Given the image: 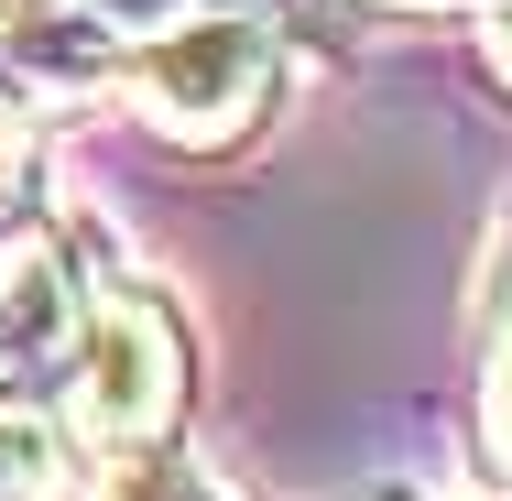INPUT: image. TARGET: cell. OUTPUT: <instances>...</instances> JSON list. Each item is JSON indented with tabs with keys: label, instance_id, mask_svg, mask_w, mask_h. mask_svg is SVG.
<instances>
[{
	"label": "cell",
	"instance_id": "1",
	"mask_svg": "<svg viewBox=\"0 0 512 501\" xmlns=\"http://www.w3.org/2000/svg\"><path fill=\"white\" fill-rule=\"evenodd\" d=\"M120 88H131V109H142L164 142L218 153V142H240V131L273 109V88H284V33L229 0V11H197V22L131 44V55H120Z\"/></svg>",
	"mask_w": 512,
	"mask_h": 501
},
{
	"label": "cell",
	"instance_id": "2",
	"mask_svg": "<svg viewBox=\"0 0 512 501\" xmlns=\"http://www.w3.org/2000/svg\"><path fill=\"white\" fill-rule=\"evenodd\" d=\"M66 414L99 458H153L186 414V327L175 305L142 284H99L88 327H77V371H66Z\"/></svg>",
	"mask_w": 512,
	"mask_h": 501
},
{
	"label": "cell",
	"instance_id": "3",
	"mask_svg": "<svg viewBox=\"0 0 512 501\" xmlns=\"http://www.w3.org/2000/svg\"><path fill=\"white\" fill-rule=\"evenodd\" d=\"M77 327H88V284L66 251H11L0 262V403H44L77 371Z\"/></svg>",
	"mask_w": 512,
	"mask_h": 501
},
{
	"label": "cell",
	"instance_id": "4",
	"mask_svg": "<svg viewBox=\"0 0 512 501\" xmlns=\"http://www.w3.org/2000/svg\"><path fill=\"white\" fill-rule=\"evenodd\" d=\"M197 11H229V0H22V33L66 44V66H77V55H131Z\"/></svg>",
	"mask_w": 512,
	"mask_h": 501
},
{
	"label": "cell",
	"instance_id": "5",
	"mask_svg": "<svg viewBox=\"0 0 512 501\" xmlns=\"http://www.w3.org/2000/svg\"><path fill=\"white\" fill-rule=\"evenodd\" d=\"M33 131H44V66H33V55L0 33V175H22Z\"/></svg>",
	"mask_w": 512,
	"mask_h": 501
},
{
	"label": "cell",
	"instance_id": "6",
	"mask_svg": "<svg viewBox=\"0 0 512 501\" xmlns=\"http://www.w3.org/2000/svg\"><path fill=\"white\" fill-rule=\"evenodd\" d=\"M491 425H502V447H512V349H502V371H491Z\"/></svg>",
	"mask_w": 512,
	"mask_h": 501
},
{
	"label": "cell",
	"instance_id": "7",
	"mask_svg": "<svg viewBox=\"0 0 512 501\" xmlns=\"http://www.w3.org/2000/svg\"><path fill=\"white\" fill-rule=\"evenodd\" d=\"M109 501H175V491H164V480H153V458H142V469H131V480H120Z\"/></svg>",
	"mask_w": 512,
	"mask_h": 501
},
{
	"label": "cell",
	"instance_id": "8",
	"mask_svg": "<svg viewBox=\"0 0 512 501\" xmlns=\"http://www.w3.org/2000/svg\"><path fill=\"white\" fill-rule=\"evenodd\" d=\"M491 66H502V77H512V0H502V11H491Z\"/></svg>",
	"mask_w": 512,
	"mask_h": 501
},
{
	"label": "cell",
	"instance_id": "9",
	"mask_svg": "<svg viewBox=\"0 0 512 501\" xmlns=\"http://www.w3.org/2000/svg\"><path fill=\"white\" fill-rule=\"evenodd\" d=\"M382 11H414V0H382Z\"/></svg>",
	"mask_w": 512,
	"mask_h": 501
}]
</instances>
